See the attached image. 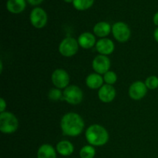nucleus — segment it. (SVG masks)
Returning <instances> with one entry per match:
<instances>
[{
  "mask_svg": "<svg viewBox=\"0 0 158 158\" xmlns=\"http://www.w3.org/2000/svg\"><path fill=\"white\" fill-rule=\"evenodd\" d=\"M83 99V93L77 85L68 86L63 90V100L71 105L80 104Z\"/></svg>",
  "mask_w": 158,
  "mask_h": 158,
  "instance_id": "5",
  "label": "nucleus"
},
{
  "mask_svg": "<svg viewBox=\"0 0 158 158\" xmlns=\"http://www.w3.org/2000/svg\"><path fill=\"white\" fill-rule=\"evenodd\" d=\"M26 1L25 0H8L6 3V8L11 13L19 14L26 9Z\"/></svg>",
  "mask_w": 158,
  "mask_h": 158,
  "instance_id": "16",
  "label": "nucleus"
},
{
  "mask_svg": "<svg viewBox=\"0 0 158 158\" xmlns=\"http://www.w3.org/2000/svg\"><path fill=\"white\" fill-rule=\"evenodd\" d=\"M48 97L49 100H53V101H58L63 99V92H62L61 89L58 88H53L50 89L48 94Z\"/></svg>",
  "mask_w": 158,
  "mask_h": 158,
  "instance_id": "22",
  "label": "nucleus"
},
{
  "mask_svg": "<svg viewBox=\"0 0 158 158\" xmlns=\"http://www.w3.org/2000/svg\"><path fill=\"white\" fill-rule=\"evenodd\" d=\"M31 24L36 29H42L46 25L48 16L46 11L42 8L36 7L33 9L29 15Z\"/></svg>",
  "mask_w": 158,
  "mask_h": 158,
  "instance_id": "7",
  "label": "nucleus"
},
{
  "mask_svg": "<svg viewBox=\"0 0 158 158\" xmlns=\"http://www.w3.org/2000/svg\"><path fill=\"white\" fill-rule=\"evenodd\" d=\"M79 46L77 40L73 37H66L59 45V52L63 56L72 57L78 52Z\"/></svg>",
  "mask_w": 158,
  "mask_h": 158,
  "instance_id": "4",
  "label": "nucleus"
},
{
  "mask_svg": "<svg viewBox=\"0 0 158 158\" xmlns=\"http://www.w3.org/2000/svg\"><path fill=\"white\" fill-rule=\"evenodd\" d=\"M112 32V27L110 24L106 22H100L97 23L94 27V33L100 39L106 38Z\"/></svg>",
  "mask_w": 158,
  "mask_h": 158,
  "instance_id": "15",
  "label": "nucleus"
},
{
  "mask_svg": "<svg viewBox=\"0 0 158 158\" xmlns=\"http://www.w3.org/2000/svg\"><path fill=\"white\" fill-rule=\"evenodd\" d=\"M84 120L77 113H67L62 117L60 128L63 134L69 137H78L84 129Z\"/></svg>",
  "mask_w": 158,
  "mask_h": 158,
  "instance_id": "1",
  "label": "nucleus"
},
{
  "mask_svg": "<svg viewBox=\"0 0 158 158\" xmlns=\"http://www.w3.org/2000/svg\"><path fill=\"white\" fill-rule=\"evenodd\" d=\"M115 49L114 42L108 38H102L96 43V49L100 55H110Z\"/></svg>",
  "mask_w": 158,
  "mask_h": 158,
  "instance_id": "12",
  "label": "nucleus"
},
{
  "mask_svg": "<svg viewBox=\"0 0 158 158\" xmlns=\"http://www.w3.org/2000/svg\"><path fill=\"white\" fill-rule=\"evenodd\" d=\"M37 158H56V152L52 145L45 143L39 148Z\"/></svg>",
  "mask_w": 158,
  "mask_h": 158,
  "instance_id": "17",
  "label": "nucleus"
},
{
  "mask_svg": "<svg viewBox=\"0 0 158 158\" xmlns=\"http://www.w3.org/2000/svg\"><path fill=\"white\" fill-rule=\"evenodd\" d=\"M117 92L116 89L112 85L103 84L99 89L98 97L103 103H109L112 102L115 99Z\"/></svg>",
  "mask_w": 158,
  "mask_h": 158,
  "instance_id": "11",
  "label": "nucleus"
},
{
  "mask_svg": "<svg viewBox=\"0 0 158 158\" xmlns=\"http://www.w3.org/2000/svg\"><path fill=\"white\" fill-rule=\"evenodd\" d=\"M56 151L62 156L68 157L72 155L74 151V146L68 140H61L56 144Z\"/></svg>",
  "mask_w": 158,
  "mask_h": 158,
  "instance_id": "18",
  "label": "nucleus"
},
{
  "mask_svg": "<svg viewBox=\"0 0 158 158\" xmlns=\"http://www.w3.org/2000/svg\"><path fill=\"white\" fill-rule=\"evenodd\" d=\"M2 69H3L2 61H1L0 62V73H2Z\"/></svg>",
  "mask_w": 158,
  "mask_h": 158,
  "instance_id": "28",
  "label": "nucleus"
},
{
  "mask_svg": "<svg viewBox=\"0 0 158 158\" xmlns=\"http://www.w3.org/2000/svg\"><path fill=\"white\" fill-rule=\"evenodd\" d=\"M145 84L149 89H155L158 88V77L156 76H151L145 80Z\"/></svg>",
  "mask_w": 158,
  "mask_h": 158,
  "instance_id": "23",
  "label": "nucleus"
},
{
  "mask_svg": "<svg viewBox=\"0 0 158 158\" xmlns=\"http://www.w3.org/2000/svg\"><path fill=\"white\" fill-rule=\"evenodd\" d=\"M96 155V150L92 145H85L80 151V158H94Z\"/></svg>",
  "mask_w": 158,
  "mask_h": 158,
  "instance_id": "20",
  "label": "nucleus"
},
{
  "mask_svg": "<svg viewBox=\"0 0 158 158\" xmlns=\"http://www.w3.org/2000/svg\"><path fill=\"white\" fill-rule=\"evenodd\" d=\"M77 41H78V43L80 47L85 49H91L97 43L95 35L89 32H83L82 34H80L79 35Z\"/></svg>",
  "mask_w": 158,
  "mask_h": 158,
  "instance_id": "13",
  "label": "nucleus"
},
{
  "mask_svg": "<svg viewBox=\"0 0 158 158\" xmlns=\"http://www.w3.org/2000/svg\"><path fill=\"white\" fill-rule=\"evenodd\" d=\"M6 102L3 98L0 99V113H3L6 109Z\"/></svg>",
  "mask_w": 158,
  "mask_h": 158,
  "instance_id": "24",
  "label": "nucleus"
},
{
  "mask_svg": "<svg viewBox=\"0 0 158 158\" xmlns=\"http://www.w3.org/2000/svg\"><path fill=\"white\" fill-rule=\"evenodd\" d=\"M86 140L89 145L100 147L106 144L109 140V134L103 126L99 124L90 125L85 134Z\"/></svg>",
  "mask_w": 158,
  "mask_h": 158,
  "instance_id": "2",
  "label": "nucleus"
},
{
  "mask_svg": "<svg viewBox=\"0 0 158 158\" xmlns=\"http://www.w3.org/2000/svg\"><path fill=\"white\" fill-rule=\"evenodd\" d=\"M52 82L56 88L66 89L69 83V75L65 69H56L52 73Z\"/></svg>",
  "mask_w": 158,
  "mask_h": 158,
  "instance_id": "8",
  "label": "nucleus"
},
{
  "mask_svg": "<svg viewBox=\"0 0 158 158\" xmlns=\"http://www.w3.org/2000/svg\"><path fill=\"white\" fill-rule=\"evenodd\" d=\"M94 0H74L73 5L77 10L83 11L89 9L94 5Z\"/></svg>",
  "mask_w": 158,
  "mask_h": 158,
  "instance_id": "19",
  "label": "nucleus"
},
{
  "mask_svg": "<svg viewBox=\"0 0 158 158\" xmlns=\"http://www.w3.org/2000/svg\"><path fill=\"white\" fill-rule=\"evenodd\" d=\"M154 40H155L156 42L158 43V27L155 29V30H154Z\"/></svg>",
  "mask_w": 158,
  "mask_h": 158,
  "instance_id": "27",
  "label": "nucleus"
},
{
  "mask_svg": "<svg viewBox=\"0 0 158 158\" xmlns=\"http://www.w3.org/2000/svg\"><path fill=\"white\" fill-rule=\"evenodd\" d=\"M111 63L110 60L107 56L104 55H98L94 58L93 60L92 66L94 70L97 73L103 75L106 72L110 70Z\"/></svg>",
  "mask_w": 158,
  "mask_h": 158,
  "instance_id": "9",
  "label": "nucleus"
},
{
  "mask_svg": "<svg viewBox=\"0 0 158 158\" xmlns=\"http://www.w3.org/2000/svg\"><path fill=\"white\" fill-rule=\"evenodd\" d=\"M43 0H27L28 2L32 6H37V5H40V3L43 2Z\"/></svg>",
  "mask_w": 158,
  "mask_h": 158,
  "instance_id": "25",
  "label": "nucleus"
},
{
  "mask_svg": "<svg viewBox=\"0 0 158 158\" xmlns=\"http://www.w3.org/2000/svg\"><path fill=\"white\" fill-rule=\"evenodd\" d=\"M103 77L100 74L94 73H90L87 76L86 78V84L89 89H100L103 85Z\"/></svg>",
  "mask_w": 158,
  "mask_h": 158,
  "instance_id": "14",
  "label": "nucleus"
},
{
  "mask_svg": "<svg viewBox=\"0 0 158 158\" xmlns=\"http://www.w3.org/2000/svg\"><path fill=\"white\" fill-rule=\"evenodd\" d=\"M129 96L132 100H142L148 93V87L143 82L136 81L131 85L129 88Z\"/></svg>",
  "mask_w": 158,
  "mask_h": 158,
  "instance_id": "10",
  "label": "nucleus"
},
{
  "mask_svg": "<svg viewBox=\"0 0 158 158\" xmlns=\"http://www.w3.org/2000/svg\"><path fill=\"white\" fill-rule=\"evenodd\" d=\"M103 78L106 84L112 85V86L117 81V75L115 72L111 70H109L106 73L103 74Z\"/></svg>",
  "mask_w": 158,
  "mask_h": 158,
  "instance_id": "21",
  "label": "nucleus"
},
{
  "mask_svg": "<svg viewBox=\"0 0 158 158\" xmlns=\"http://www.w3.org/2000/svg\"><path fill=\"white\" fill-rule=\"evenodd\" d=\"M153 21L155 26H158V12H156L155 15H154V18H153Z\"/></svg>",
  "mask_w": 158,
  "mask_h": 158,
  "instance_id": "26",
  "label": "nucleus"
},
{
  "mask_svg": "<svg viewBox=\"0 0 158 158\" xmlns=\"http://www.w3.org/2000/svg\"><path fill=\"white\" fill-rule=\"evenodd\" d=\"M66 2H68V3H70V2H73L74 0H64Z\"/></svg>",
  "mask_w": 158,
  "mask_h": 158,
  "instance_id": "29",
  "label": "nucleus"
},
{
  "mask_svg": "<svg viewBox=\"0 0 158 158\" xmlns=\"http://www.w3.org/2000/svg\"><path fill=\"white\" fill-rule=\"evenodd\" d=\"M112 33L119 43H126L131 38V32L129 26L123 22H117L112 26Z\"/></svg>",
  "mask_w": 158,
  "mask_h": 158,
  "instance_id": "6",
  "label": "nucleus"
},
{
  "mask_svg": "<svg viewBox=\"0 0 158 158\" xmlns=\"http://www.w3.org/2000/svg\"><path fill=\"white\" fill-rule=\"evenodd\" d=\"M19 128V120L12 113H0V131L3 134H13Z\"/></svg>",
  "mask_w": 158,
  "mask_h": 158,
  "instance_id": "3",
  "label": "nucleus"
}]
</instances>
